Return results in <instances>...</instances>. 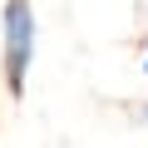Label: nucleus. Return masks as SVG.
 <instances>
[{
    "label": "nucleus",
    "mask_w": 148,
    "mask_h": 148,
    "mask_svg": "<svg viewBox=\"0 0 148 148\" xmlns=\"http://www.w3.org/2000/svg\"><path fill=\"white\" fill-rule=\"evenodd\" d=\"M40 49V20L30 0H5L0 10V74H5V94L20 99L30 84V64Z\"/></svg>",
    "instance_id": "1"
},
{
    "label": "nucleus",
    "mask_w": 148,
    "mask_h": 148,
    "mask_svg": "<svg viewBox=\"0 0 148 148\" xmlns=\"http://www.w3.org/2000/svg\"><path fill=\"white\" fill-rule=\"evenodd\" d=\"M143 74H148V45H143Z\"/></svg>",
    "instance_id": "2"
}]
</instances>
